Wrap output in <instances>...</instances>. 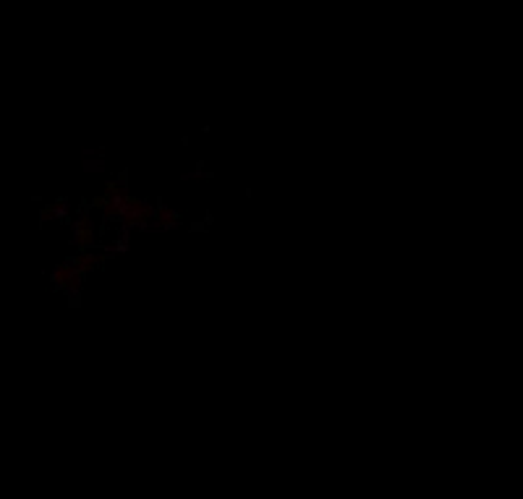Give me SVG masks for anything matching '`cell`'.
Wrapping results in <instances>:
<instances>
[{
    "label": "cell",
    "mask_w": 523,
    "mask_h": 499,
    "mask_svg": "<svg viewBox=\"0 0 523 499\" xmlns=\"http://www.w3.org/2000/svg\"><path fill=\"white\" fill-rule=\"evenodd\" d=\"M92 209H97V212H107L113 207V196H107V193H100V196H92L89 199Z\"/></svg>",
    "instance_id": "6da1fadb"
},
{
    "label": "cell",
    "mask_w": 523,
    "mask_h": 499,
    "mask_svg": "<svg viewBox=\"0 0 523 499\" xmlns=\"http://www.w3.org/2000/svg\"><path fill=\"white\" fill-rule=\"evenodd\" d=\"M128 175H131V173H128V168H123V170H118V175L113 178V180H115V183L120 186V191H123V188H126V186H128Z\"/></svg>",
    "instance_id": "7a4b0ae2"
},
{
    "label": "cell",
    "mask_w": 523,
    "mask_h": 499,
    "mask_svg": "<svg viewBox=\"0 0 523 499\" xmlns=\"http://www.w3.org/2000/svg\"><path fill=\"white\" fill-rule=\"evenodd\" d=\"M105 193H107V196H120V186L115 183L113 178H107V180H105Z\"/></svg>",
    "instance_id": "3957f363"
},
{
    "label": "cell",
    "mask_w": 523,
    "mask_h": 499,
    "mask_svg": "<svg viewBox=\"0 0 523 499\" xmlns=\"http://www.w3.org/2000/svg\"><path fill=\"white\" fill-rule=\"evenodd\" d=\"M53 212H55V207H53V204H45V207H42V212H39V222H48V220L53 217Z\"/></svg>",
    "instance_id": "277c9868"
},
{
    "label": "cell",
    "mask_w": 523,
    "mask_h": 499,
    "mask_svg": "<svg viewBox=\"0 0 523 499\" xmlns=\"http://www.w3.org/2000/svg\"><path fill=\"white\" fill-rule=\"evenodd\" d=\"M189 230H191V233H209V228H204V222H202V220L189 222Z\"/></svg>",
    "instance_id": "5b68a950"
},
{
    "label": "cell",
    "mask_w": 523,
    "mask_h": 499,
    "mask_svg": "<svg viewBox=\"0 0 523 499\" xmlns=\"http://www.w3.org/2000/svg\"><path fill=\"white\" fill-rule=\"evenodd\" d=\"M178 228H181V225H178V222H170V220L160 222V230H162V233H167V230H178Z\"/></svg>",
    "instance_id": "8992f818"
},
{
    "label": "cell",
    "mask_w": 523,
    "mask_h": 499,
    "mask_svg": "<svg viewBox=\"0 0 523 499\" xmlns=\"http://www.w3.org/2000/svg\"><path fill=\"white\" fill-rule=\"evenodd\" d=\"M63 280H66V277H63V272H60V269H53V272H50V282H53V285L63 282Z\"/></svg>",
    "instance_id": "52a82bcc"
},
{
    "label": "cell",
    "mask_w": 523,
    "mask_h": 499,
    "mask_svg": "<svg viewBox=\"0 0 523 499\" xmlns=\"http://www.w3.org/2000/svg\"><path fill=\"white\" fill-rule=\"evenodd\" d=\"M194 165H196V170H194V173H199V175H202V173H204V168H207V160H202V157H199Z\"/></svg>",
    "instance_id": "ba28073f"
},
{
    "label": "cell",
    "mask_w": 523,
    "mask_h": 499,
    "mask_svg": "<svg viewBox=\"0 0 523 499\" xmlns=\"http://www.w3.org/2000/svg\"><path fill=\"white\" fill-rule=\"evenodd\" d=\"M202 222H204V228H209V225H214V215H212V212H207Z\"/></svg>",
    "instance_id": "9c48e42d"
}]
</instances>
